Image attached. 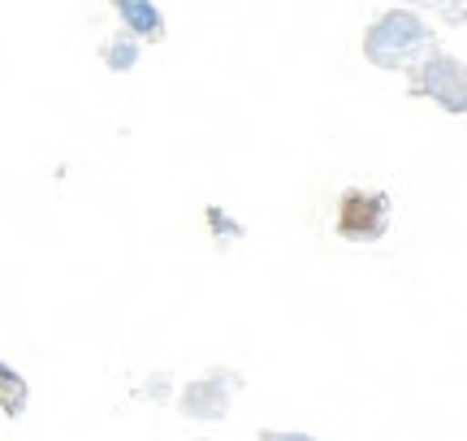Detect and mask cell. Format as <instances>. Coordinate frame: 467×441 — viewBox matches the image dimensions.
Masks as SVG:
<instances>
[{"instance_id":"6da1fadb","label":"cell","mask_w":467,"mask_h":441,"mask_svg":"<svg viewBox=\"0 0 467 441\" xmlns=\"http://www.w3.org/2000/svg\"><path fill=\"white\" fill-rule=\"evenodd\" d=\"M337 230L347 238H372L381 230V204L372 195H347L337 212Z\"/></svg>"}]
</instances>
